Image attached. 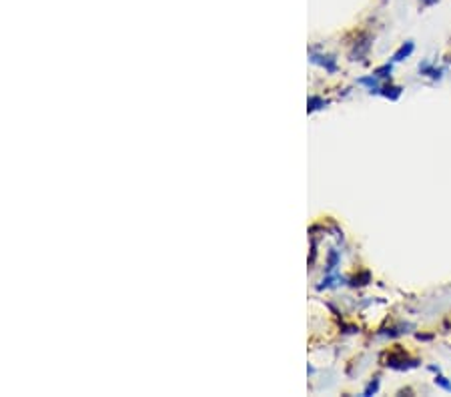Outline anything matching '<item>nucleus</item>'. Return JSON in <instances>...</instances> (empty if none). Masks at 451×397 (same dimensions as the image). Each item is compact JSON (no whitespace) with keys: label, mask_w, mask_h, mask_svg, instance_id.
Returning <instances> with one entry per match:
<instances>
[{"label":"nucleus","mask_w":451,"mask_h":397,"mask_svg":"<svg viewBox=\"0 0 451 397\" xmlns=\"http://www.w3.org/2000/svg\"><path fill=\"white\" fill-rule=\"evenodd\" d=\"M411 51H413V42H407V44H403V46L399 48V53H397L393 59H395V61H401L403 57H409V55H411Z\"/></svg>","instance_id":"obj_1"},{"label":"nucleus","mask_w":451,"mask_h":397,"mask_svg":"<svg viewBox=\"0 0 451 397\" xmlns=\"http://www.w3.org/2000/svg\"><path fill=\"white\" fill-rule=\"evenodd\" d=\"M435 383H439L441 387H445L447 391H451V383H447V381H445L443 377H437V379H435Z\"/></svg>","instance_id":"obj_2"},{"label":"nucleus","mask_w":451,"mask_h":397,"mask_svg":"<svg viewBox=\"0 0 451 397\" xmlns=\"http://www.w3.org/2000/svg\"><path fill=\"white\" fill-rule=\"evenodd\" d=\"M421 2H423V4H427V6H431V4H435V2H437V0H421Z\"/></svg>","instance_id":"obj_3"}]
</instances>
